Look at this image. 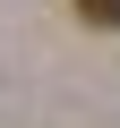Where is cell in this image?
Listing matches in <instances>:
<instances>
[{"instance_id": "1", "label": "cell", "mask_w": 120, "mask_h": 128, "mask_svg": "<svg viewBox=\"0 0 120 128\" xmlns=\"http://www.w3.org/2000/svg\"><path fill=\"white\" fill-rule=\"evenodd\" d=\"M77 17L86 26H120V0H77Z\"/></svg>"}]
</instances>
